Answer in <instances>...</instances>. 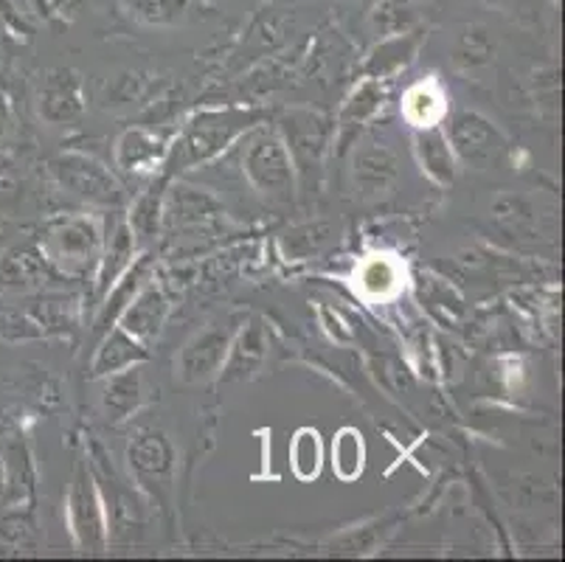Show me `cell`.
Masks as SVG:
<instances>
[{
  "instance_id": "d6a6232c",
  "label": "cell",
  "mask_w": 565,
  "mask_h": 562,
  "mask_svg": "<svg viewBox=\"0 0 565 562\" xmlns=\"http://www.w3.org/2000/svg\"><path fill=\"white\" fill-rule=\"evenodd\" d=\"M380 105H383V87H380L377 82H366L361 91L354 93L352 102L347 105V110H343V127L369 118Z\"/></svg>"
},
{
  "instance_id": "1f68e13d",
  "label": "cell",
  "mask_w": 565,
  "mask_h": 562,
  "mask_svg": "<svg viewBox=\"0 0 565 562\" xmlns=\"http://www.w3.org/2000/svg\"><path fill=\"white\" fill-rule=\"evenodd\" d=\"M361 285H363V290L369 293V296L385 298V296H392V293L397 290L399 273H397V267H394L388 259H374V262H369L366 267H363Z\"/></svg>"
},
{
  "instance_id": "7a4b0ae2",
  "label": "cell",
  "mask_w": 565,
  "mask_h": 562,
  "mask_svg": "<svg viewBox=\"0 0 565 562\" xmlns=\"http://www.w3.org/2000/svg\"><path fill=\"white\" fill-rule=\"evenodd\" d=\"M245 178L250 180L259 194L267 198L287 200L292 194V183H296V167L287 152L285 138L276 132H256L248 141V149L243 155Z\"/></svg>"
},
{
  "instance_id": "ba28073f",
  "label": "cell",
  "mask_w": 565,
  "mask_h": 562,
  "mask_svg": "<svg viewBox=\"0 0 565 562\" xmlns=\"http://www.w3.org/2000/svg\"><path fill=\"white\" fill-rule=\"evenodd\" d=\"M68 518L79 549L87 551V554H99L107 543V520L99 492L94 489V481L87 478L85 470H76L74 487L68 492Z\"/></svg>"
},
{
  "instance_id": "f1b7e54d",
  "label": "cell",
  "mask_w": 565,
  "mask_h": 562,
  "mask_svg": "<svg viewBox=\"0 0 565 562\" xmlns=\"http://www.w3.org/2000/svg\"><path fill=\"white\" fill-rule=\"evenodd\" d=\"M332 458H335V470L341 478H358L363 470V458H366V450H363V439L358 431H341V436L335 439V447H332Z\"/></svg>"
},
{
  "instance_id": "ac0fdd59",
  "label": "cell",
  "mask_w": 565,
  "mask_h": 562,
  "mask_svg": "<svg viewBox=\"0 0 565 562\" xmlns=\"http://www.w3.org/2000/svg\"><path fill=\"white\" fill-rule=\"evenodd\" d=\"M143 402V380L141 371L136 365L121 369L116 374H107V385L102 391V409H105L107 420L121 422L138 411Z\"/></svg>"
},
{
  "instance_id": "484cf974",
  "label": "cell",
  "mask_w": 565,
  "mask_h": 562,
  "mask_svg": "<svg viewBox=\"0 0 565 562\" xmlns=\"http://www.w3.org/2000/svg\"><path fill=\"white\" fill-rule=\"evenodd\" d=\"M127 7L141 18L143 23L169 25L181 23L198 7H203V0H127Z\"/></svg>"
},
{
  "instance_id": "52a82bcc",
  "label": "cell",
  "mask_w": 565,
  "mask_h": 562,
  "mask_svg": "<svg viewBox=\"0 0 565 562\" xmlns=\"http://www.w3.org/2000/svg\"><path fill=\"white\" fill-rule=\"evenodd\" d=\"M234 329V321H220L189 340L181 358H178V374H181L183 383H205L214 374H220L225 358H228Z\"/></svg>"
},
{
  "instance_id": "9a60e30c",
  "label": "cell",
  "mask_w": 565,
  "mask_h": 562,
  "mask_svg": "<svg viewBox=\"0 0 565 562\" xmlns=\"http://www.w3.org/2000/svg\"><path fill=\"white\" fill-rule=\"evenodd\" d=\"M267 358V335L265 327L259 321H250L248 327L243 324L239 335L231 340L228 358H225L223 369V380H245L250 378L254 371H259V365L265 363Z\"/></svg>"
},
{
  "instance_id": "9c48e42d",
  "label": "cell",
  "mask_w": 565,
  "mask_h": 562,
  "mask_svg": "<svg viewBox=\"0 0 565 562\" xmlns=\"http://www.w3.org/2000/svg\"><path fill=\"white\" fill-rule=\"evenodd\" d=\"M51 282H63V276L45 259L38 240L9 247L0 259V290H38Z\"/></svg>"
},
{
  "instance_id": "44dd1931",
  "label": "cell",
  "mask_w": 565,
  "mask_h": 562,
  "mask_svg": "<svg viewBox=\"0 0 565 562\" xmlns=\"http://www.w3.org/2000/svg\"><path fill=\"white\" fill-rule=\"evenodd\" d=\"M141 360H147V349L141 347V340H136L121 327L113 329V332L107 329V338L99 347V352H96L90 374H94V378H107V374L130 369V365L141 363Z\"/></svg>"
},
{
  "instance_id": "6da1fadb",
  "label": "cell",
  "mask_w": 565,
  "mask_h": 562,
  "mask_svg": "<svg viewBox=\"0 0 565 562\" xmlns=\"http://www.w3.org/2000/svg\"><path fill=\"white\" fill-rule=\"evenodd\" d=\"M38 242L43 247L45 259L65 282L87 276L94 267H99L102 231L90 216H56L45 225Z\"/></svg>"
},
{
  "instance_id": "83f0119b",
  "label": "cell",
  "mask_w": 565,
  "mask_h": 562,
  "mask_svg": "<svg viewBox=\"0 0 565 562\" xmlns=\"http://www.w3.org/2000/svg\"><path fill=\"white\" fill-rule=\"evenodd\" d=\"M495 54V43L487 34V29L481 25H467L461 31L459 43H456V65L461 68H479V65H487Z\"/></svg>"
},
{
  "instance_id": "8fae6325",
  "label": "cell",
  "mask_w": 565,
  "mask_h": 562,
  "mask_svg": "<svg viewBox=\"0 0 565 562\" xmlns=\"http://www.w3.org/2000/svg\"><path fill=\"white\" fill-rule=\"evenodd\" d=\"M287 152L292 158V167H305L301 172H310V167L321 163L323 147L330 138V124L318 113H292L285 121Z\"/></svg>"
},
{
  "instance_id": "e575fe53",
  "label": "cell",
  "mask_w": 565,
  "mask_h": 562,
  "mask_svg": "<svg viewBox=\"0 0 565 562\" xmlns=\"http://www.w3.org/2000/svg\"><path fill=\"white\" fill-rule=\"evenodd\" d=\"M3 492H7V473H3V456H0V501H3Z\"/></svg>"
},
{
  "instance_id": "8992f818",
  "label": "cell",
  "mask_w": 565,
  "mask_h": 562,
  "mask_svg": "<svg viewBox=\"0 0 565 562\" xmlns=\"http://www.w3.org/2000/svg\"><path fill=\"white\" fill-rule=\"evenodd\" d=\"M445 136H448V144L456 158H461V161L476 169H484L490 163H495L503 155V149H507V141H503L501 132L484 116L472 110L456 113L450 118V127Z\"/></svg>"
},
{
  "instance_id": "4fadbf2b",
  "label": "cell",
  "mask_w": 565,
  "mask_h": 562,
  "mask_svg": "<svg viewBox=\"0 0 565 562\" xmlns=\"http://www.w3.org/2000/svg\"><path fill=\"white\" fill-rule=\"evenodd\" d=\"M397 174V155L383 144H366L354 155V185H358L361 198H380V194L392 192Z\"/></svg>"
},
{
  "instance_id": "d6986e66",
  "label": "cell",
  "mask_w": 565,
  "mask_h": 562,
  "mask_svg": "<svg viewBox=\"0 0 565 562\" xmlns=\"http://www.w3.org/2000/svg\"><path fill=\"white\" fill-rule=\"evenodd\" d=\"M414 144H416V155H419V163H423V172L428 174L430 180H436L439 185L454 183L456 178L454 149H450L448 136L441 132L439 124L416 132Z\"/></svg>"
},
{
  "instance_id": "ffe728a7",
  "label": "cell",
  "mask_w": 565,
  "mask_h": 562,
  "mask_svg": "<svg viewBox=\"0 0 565 562\" xmlns=\"http://www.w3.org/2000/svg\"><path fill=\"white\" fill-rule=\"evenodd\" d=\"M167 155V141L150 130H127L116 147L118 167L127 172H152Z\"/></svg>"
},
{
  "instance_id": "5bb4252c",
  "label": "cell",
  "mask_w": 565,
  "mask_h": 562,
  "mask_svg": "<svg viewBox=\"0 0 565 562\" xmlns=\"http://www.w3.org/2000/svg\"><path fill=\"white\" fill-rule=\"evenodd\" d=\"M169 316V298L161 287L143 285L141 293L127 304V309L121 312V329L130 332L136 340H152L161 335L163 324Z\"/></svg>"
},
{
  "instance_id": "836d02e7",
  "label": "cell",
  "mask_w": 565,
  "mask_h": 562,
  "mask_svg": "<svg viewBox=\"0 0 565 562\" xmlns=\"http://www.w3.org/2000/svg\"><path fill=\"white\" fill-rule=\"evenodd\" d=\"M12 132V107H9V99L0 93V144H3V138Z\"/></svg>"
},
{
  "instance_id": "7402d4cb",
  "label": "cell",
  "mask_w": 565,
  "mask_h": 562,
  "mask_svg": "<svg viewBox=\"0 0 565 562\" xmlns=\"http://www.w3.org/2000/svg\"><path fill=\"white\" fill-rule=\"evenodd\" d=\"M132 236H136V231L125 223L113 231L110 245H107V251L99 259V285H96L99 296H107V290H110L118 278H121V273L130 267L132 254H136V240H132Z\"/></svg>"
},
{
  "instance_id": "4316f807",
  "label": "cell",
  "mask_w": 565,
  "mask_h": 562,
  "mask_svg": "<svg viewBox=\"0 0 565 562\" xmlns=\"http://www.w3.org/2000/svg\"><path fill=\"white\" fill-rule=\"evenodd\" d=\"M0 540H3L9 549H38V523H34L32 509H23L20 503L9 509V512L0 518Z\"/></svg>"
},
{
  "instance_id": "5b68a950",
  "label": "cell",
  "mask_w": 565,
  "mask_h": 562,
  "mask_svg": "<svg viewBox=\"0 0 565 562\" xmlns=\"http://www.w3.org/2000/svg\"><path fill=\"white\" fill-rule=\"evenodd\" d=\"M161 216L167 229L186 231V234H214L223 229L225 209L214 194L198 185H172L167 203L161 205Z\"/></svg>"
},
{
  "instance_id": "277c9868",
  "label": "cell",
  "mask_w": 565,
  "mask_h": 562,
  "mask_svg": "<svg viewBox=\"0 0 565 562\" xmlns=\"http://www.w3.org/2000/svg\"><path fill=\"white\" fill-rule=\"evenodd\" d=\"M250 121H256L254 113L239 110H214L198 116L189 124L186 136H183L181 163L183 167H194V163L212 161L214 155L223 152L239 132L248 130Z\"/></svg>"
},
{
  "instance_id": "4dcf8cb0",
  "label": "cell",
  "mask_w": 565,
  "mask_h": 562,
  "mask_svg": "<svg viewBox=\"0 0 565 562\" xmlns=\"http://www.w3.org/2000/svg\"><path fill=\"white\" fill-rule=\"evenodd\" d=\"M43 338V329L38 327L23 307H0V340L3 343H25V340Z\"/></svg>"
},
{
  "instance_id": "cb8c5ba5",
  "label": "cell",
  "mask_w": 565,
  "mask_h": 562,
  "mask_svg": "<svg viewBox=\"0 0 565 562\" xmlns=\"http://www.w3.org/2000/svg\"><path fill=\"white\" fill-rule=\"evenodd\" d=\"M3 473H7V492H3V501L9 507H18L25 503L34 492V467L32 456L23 445H12L3 456Z\"/></svg>"
},
{
  "instance_id": "d4e9b609",
  "label": "cell",
  "mask_w": 565,
  "mask_h": 562,
  "mask_svg": "<svg viewBox=\"0 0 565 562\" xmlns=\"http://www.w3.org/2000/svg\"><path fill=\"white\" fill-rule=\"evenodd\" d=\"M419 43H423V34H397V38H392L388 43H383L374 51L372 62H369V71H372L374 76H383L392 74V71L405 68V65L414 60Z\"/></svg>"
},
{
  "instance_id": "f546056e",
  "label": "cell",
  "mask_w": 565,
  "mask_h": 562,
  "mask_svg": "<svg viewBox=\"0 0 565 562\" xmlns=\"http://www.w3.org/2000/svg\"><path fill=\"white\" fill-rule=\"evenodd\" d=\"M292 470L296 476L310 481L321 470V436L316 431H299L292 439Z\"/></svg>"
},
{
  "instance_id": "30bf717a",
  "label": "cell",
  "mask_w": 565,
  "mask_h": 562,
  "mask_svg": "<svg viewBox=\"0 0 565 562\" xmlns=\"http://www.w3.org/2000/svg\"><path fill=\"white\" fill-rule=\"evenodd\" d=\"M40 118L54 127L76 121L85 113V99H82V79L76 71L56 68L49 71L40 85Z\"/></svg>"
},
{
  "instance_id": "603a6c76",
  "label": "cell",
  "mask_w": 565,
  "mask_h": 562,
  "mask_svg": "<svg viewBox=\"0 0 565 562\" xmlns=\"http://www.w3.org/2000/svg\"><path fill=\"white\" fill-rule=\"evenodd\" d=\"M405 118L414 124L416 130H425V127H436L445 116V93L436 82H419V85L411 87L405 93L403 102Z\"/></svg>"
},
{
  "instance_id": "e0dca14e",
  "label": "cell",
  "mask_w": 565,
  "mask_h": 562,
  "mask_svg": "<svg viewBox=\"0 0 565 562\" xmlns=\"http://www.w3.org/2000/svg\"><path fill=\"white\" fill-rule=\"evenodd\" d=\"M25 312L38 321L43 335H71L79 324V307L74 296L65 293H45L25 301Z\"/></svg>"
},
{
  "instance_id": "2e32d148",
  "label": "cell",
  "mask_w": 565,
  "mask_h": 562,
  "mask_svg": "<svg viewBox=\"0 0 565 562\" xmlns=\"http://www.w3.org/2000/svg\"><path fill=\"white\" fill-rule=\"evenodd\" d=\"M152 256L143 254L141 259L130 262V267H127L125 273H121V282H116V285L107 290V298L102 301V312L99 318H96V332H107L110 329V324L116 321L121 312L127 309V304L132 301V298L141 293V287L150 282V273H152Z\"/></svg>"
},
{
  "instance_id": "7c38bea8",
  "label": "cell",
  "mask_w": 565,
  "mask_h": 562,
  "mask_svg": "<svg viewBox=\"0 0 565 562\" xmlns=\"http://www.w3.org/2000/svg\"><path fill=\"white\" fill-rule=\"evenodd\" d=\"M130 467L136 470L138 481L141 484H163L169 487V478H172V462L174 453L169 445L167 433L161 431H141L136 439L130 442Z\"/></svg>"
},
{
  "instance_id": "3957f363",
  "label": "cell",
  "mask_w": 565,
  "mask_h": 562,
  "mask_svg": "<svg viewBox=\"0 0 565 562\" xmlns=\"http://www.w3.org/2000/svg\"><path fill=\"white\" fill-rule=\"evenodd\" d=\"M51 169H54L56 183L63 185L68 194L79 198L82 203L105 205V209L125 203V189L113 178L110 169H105L87 155L63 152L51 163Z\"/></svg>"
}]
</instances>
